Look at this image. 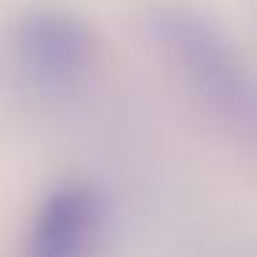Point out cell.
Listing matches in <instances>:
<instances>
[{
  "label": "cell",
  "instance_id": "6da1fadb",
  "mask_svg": "<svg viewBox=\"0 0 257 257\" xmlns=\"http://www.w3.org/2000/svg\"><path fill=\"white\" fill-rule=\"evenodd\" d=\"M97 34L82 15L38 4L15 15L4 30V71L34 97H64L97 67Z\"/></svg>",
  "mask_w": 257,
  "mask_h": 257
},
{
  "label": "cell",
  "instance_id": "7a4b0ae2",
  "mask_svg": "<svg viewBox=\"0 0 257 257\" xmlns=\"http://www.w3.org/2000/svg\"><path fill=\"white\" fill-rule=\"evenodd\" d=\"M153 34L172 56V64L194 82V90L209 97L216 108L246 112L250 104V78L235 60V49L209 19L190 8H157Z\"/></svg>",
  "mask_w": 257,
  "mask_h": 257
},
{
  "label": "cell",
  "instance_id": "3957f363",
  "mask_svg": "<svg viewBox=\"0 0 257 257\" xmlns=\"http://www.w3.org/2000/svg\"><path fill=\"white\" fill-rule=\"evenodd\" d=\"M104 205L101 187L86 179H67L52 187L23 238V257H97L104 235Z\"/></svg>",
  "mask_w": 257,
  "mask_h": 257
}]
</instances>
